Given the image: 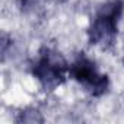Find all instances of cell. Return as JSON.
Wrapping results in <instances>:
<instances>
[{"mask_svg": "<svg viewBox=\"0 0 124 124\" xmlns=\"http://www.w3.org/2000/svg\"><path fill=\"white\" fill-rule=\"evenodd\" d=\"M123 12H124L123 0H109V2L101 5L93 19L91 21L88 29L89 42L101 48L112 45L118 32V22L123 16Z\"/></svg>", "mask_w": 124, "mask_h": 124, "instance_id": "6da1fadb", "label": "cell"}, {"mask_svg": "<svg viewBox=\"0 0 124 124\" xmlns=\"http://www.w3.org/2000/svg\"><path fill=\"white\" fill-rule=\"evenodd\" d=\"M69 73L66 60L53 50H42L32 64V75L45 91H53L64 82Z\"/></svg>", "mask_w": 124, "mask_h": 124, "instance_id": "7a4b0ae2", "label": "cell"}, {"mask_svg": "<svg viewBox=\"0 0 124 124\" xmlns=\"http://www.w3.org/2000/svg\"><path fill=\"white\" fill-rule=\"evenodd\" d=\"M69 75L78 83H80L86 92L92 96H101L109 89V79L101 73L93 61L85 55L76 58L69 66Z\"/></svg>", "mask_w": 124, "mask_h": 124, "instance_id": "3957f363", "label": "cell"}, {"mask_svg": "<svg viewBox=\"0 0 124 124\" xmlns=\"http://www.w3.org/2000/svg\"><path fill=\"white\" fill-rule=\"evenodd\" d=\"M19 123H26V124H35V123H42L44 118L41 112L37 108H26L22 112H19Z\"/></svg>", "mask_w": 124, "mask_h": 124, "instance_id": "277c9868", "label": "cell"}, {"mask_svg": "<svg viewBox=\"0 0 124 124\" xmlns=\"http://www.w3.org/2000/svg\"><path fill=\"white\" fill-rule=\"evenodd\" d=\"M51 2H54V3H63V2H66V0H51Z\"/></svg>", "mask_w": 124, "mask_h": 124, "instance_id": "5b68a950", "label": "cell"}]
</instances>
